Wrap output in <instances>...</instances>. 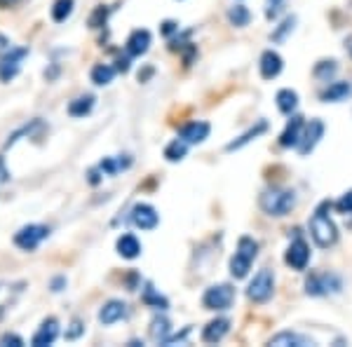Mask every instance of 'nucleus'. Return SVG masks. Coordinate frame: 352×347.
Listing matches in <instances>:
<instances>
[{"label": "nucleus", "mask_w": 352, "mask_h": 347, "mask_svg": "<svg viewBox=\"0 0 352 347\" xmlns=\"http://www.w3.org/2000/svg\"><path fill=\"white\" fill-rule=\"evenodd\" d=\"M329 209H331V204L322 202L310 219V235L317 247H322V249H329L338 242V227L333 223L331 216H329Z\"/></svg>", "instance_id": "f257e3e1"}, {"label": "nucleus", "mask_w": 352, "mask_h": 347, "mask_svg": "<svg viewBox=\"0 0 352 347\" xmlns=\"http://www.w3.org/2000/svg\"><path fill=\"white\" fill-rule=\"evenodd\" d=\"M258 204L268 216L280 219V216H287L296 207V192L289 190V188H270V190H265L263 195H261Z\"/></svg>", "instance_id": "f03ea898"}, {"label": "nucleus", "mask_w": 352, "mask_h": 347, "mask_svg": "<svg viewBox=\"0 0 352 347\" xmlns=\"http://www.w3.org/2000/svg\"><path fill=\"white\" fill-rule=\"evenodd\" d=\"M258 256V242L252 240V237H240L237 242V249L230 258V275L235 280H244L252 270V263Z\"/></svg>", "instance_id": "7ed1b4c3"}, {"label": "nucleus", "mask_w": 352, "mask_h": 347, "mask_svg": "<svg viewBox=\"0 0 352 347\" xmlns=\"http://www.w3.org/2000/svg\"><path fill=\"white\" fill-rule=\"evenodd\" d=\"M343 289V280L336 272L320 270V272H310L308 280H305V293L308 295H329V293H338Z\"/></svg>", "instance_id": "20e7f679"}, {"label": "nucleus", "mask_w": 352, "mask_h": 347, "mask_svg": "<svg viewBox=\"0 0 352 347\" xmlns=\"http://www.w3.org/2000/svg\"><path fill=\"white\" fill-rule=\"evenodd\" d=\"M272 291H275V275H272L268 267H263V270H258V275L249 282L247 295L254 303H268L272 298Z\"/></svg>", "instance_id": "39448f33"}, {"label": "nucleus", "mask_w": 352, "mask_h": 347, "mask_svg": "<svg viewBox=\"0 0 352 347\" xmlns=\"http://www.w3.org/2000/svg\"><path fill=\"white\" fill-rule=\"evenodd\" d=\"M232 300H235V289H232L230 284H214V287H209L202 295V305L214 312L228 310L232 305Z\"/></svg>", "instance_id": "423d86ee"}, {"label": "nucleus", "mask_w": 352, "mask_h": 347, "mask_svg": "<svg viewBox=\"0 0 352 347\" xmlns=\"http://www.w3.org/2000/svg\"><path fill=\"white\" fill-rule=\"evenodd\" d=\"M50 235V227L47 225H38V223H31V225H24L19 232L14 235V244L21 249V251H36L38 244L43 240H47Z\"/></svg>", "instance_id": "0eeeda50"}, {"label": "nucleus", "mask_w": 352, "mask_h": 347, "mask_svg": "<svg viewBox=\"0 0 352 347\" xmlns=\"http://www.w3.org/2000/svg\"><path fill=\"white\" fill-rule=\"evenodd\" d=\"M28 56V47H10L8 54L0 59V80L10 82L14 80V76L19 73L21 61Z\"/></svg>", "instance_id": "6e6552de"}, {"label": "nucleus", "mask_w": 352, "mask_h": 347, "mask_svg": "<svg viewBox=\"0 0 352 347\" xmlns=\"http://www.w3.org/2000/svg\"><path fill=\"white\" fill-rule=\"evenodd\" d=\"M285 263L292 267V270L303 272L305 267H308V263H310V247H308V242L300 240V237H296V240L289 244L287 256H285Z\"/></svg>", "instance_id": "1a4fd4ad"}, {"label": "nucleus", "mask_w": 352, "mask_h": 347, "mask_svg": "<svg viewBox=\"0 0 352 347\" xmlns=\"http://www.w3.org/2000/svg\"><path fill=\"white\" fill-rule=\"evenodd\" d=\"M324 136V122L322 120H310L303 127V134H300V141L296 146V150L300 155H310L315 150V146L320 144V139Z\"/></svg>", "instance_id": "9d476101"}, {"label": "nucleus", "mask_w": 352, "mask_h": 347, "mask_svg": "<svg viewBox=\"0 0 352 347\" xmlns=\"http://www.w3.org/2000/svg\"><path fill=\"white\" fill-rule=\"evenodd\" d=\"M132 223L139 227V230H155L157 223H160V216H157L155 209L151 207V204H136V207L132 209Z\"/></svg>", "instance_id": "9b49d317"}, {"label": "nucleus", "mask_w": 352, "mask_h": 347, "mask_svg": "<svg viewBox=\"0 0 352 347\" xmlns=\"http://www.w3.org/2000/svg\"><path fill=\"white\" fill-rule=\"evenodd\" d=\"M282 68H285V61H282V56L277 52L265 49V52L261 54L258 71H261V78H263V80H275V78L282 73Z\"/></svg>", "instance_id": "f8f14e48"}, {"label": "nucleus", "mask_w": 352, "mask_h": 347, "mask_svg": "<svg viewBox=\"0 0 352 347\" xmlns=\"http://www.w3.org/2000/svg\"><path fill=\"white\" fill-rule=\"evenodd\" d=\"M212 132V127H209V122L204 120H192L188 124H184V127L179 129V139H184L186 144H202L204 139L209 136Z\"/></svg>", "instance_id": "ddd939ff"}, {"label": "nucleus", "mask_w": 352, "mask_h": 347, "mask_svg": "<svg viewBox=\"0 0 352 347\" xmlns=\"http://www.w3.org/2000/svg\"><path fill=\"white\" fill-rule=\"evenodd\" d=\"M151 47V33L146 28H136V31L129 33L127 43H124V49H127L129 56H141L146 54Z\"/></svg>", "instance_id": "4468645a"}, {"label": "nucleus", "mask_w": 352, "mask_h": 347, "mask_svg": "<svg viewBox=\"0 0 352 347\" xmlns=\"http://www.w3.org/2000/svg\"><path fill=\"white\" fill-rule=\"evenodd\" d=\"M56 335H59V322L54 320V317H50V320H45L41 324V328L36 331V335L31 338V345L33 347H45V345H52L56 340Z\"/></svg>", "instance_id": "2eb2a0df"}, {"label": "nucleus", "mask_w": 352, "mask_h": 347, "mask_svg": "<svg viewBox=\"0 0 352 347\" xmlns=\"http://www.w3.org/2000/svg\"><path fill=\"white\" fill-rule=\"evenodd\" d=\"M303 127H305L303 117L292 115V120L287 122L285 132L280 134V146L282 148H296L298 141H300V134H303Z\"/></svg>", "instance_id": "dca6fc26"}, {"label": "nucleus", "mask_w": 352, "mask_h": 347, "mask_svg": "<svg viewBox=\"0 0 352 347\" xmlns=\"http://www.w3.org/2000/svg\"><path fill=\"white\" fill-rule=\"evenodd\" d=\"M228 331H230V320H226V317L212 320L202 331V343H221L228 335Z\"/></svg>", "instance_id": "f3484780"}, {"label": "nucleus", "mask_w": 352, "mask_h": 347, "mask_svg": "<svg viewBox=\"0 0 352 347\" xmlns=\"http://www.w3.org/2000/svg\"><path fill=\"white\" fill-rule=\"evenodd\" d=\"M124 317H127V305H124L122 300H109V303L99 310V322L104 324V326H111V324L120 322Z\"/></svg>", "instance_id": "a211bd4d"}, {"label": "nucleus", "mask_w": 352, "mask_h": 347, "mask_svg": "<svg viewBox=\"0 0 352 347\" xmlns=\"http://www.w3.org/2000/svg\"><path fill=\"white\" fill-rule=\"evenodd\" d=\"M263 132H268V122L265 120H258L256 124H254V127H249L247 132H244L242 136H237L235 141H230L228 146H226V150L228 153H232V150H240V148H244L247 144H252V141H256L261 134Z\"/></svg>", "instance_id": "6ab92c4d"}, {"label": "nucleus", "mask_w": 352, "mask_h": 347, "mask_svg": "<svg viewBox=\"0 0 352 347\" xmlns=\"http://www.w3.org/2000/svg\"><path fill=\"white\" fill-rule=\"evenodd\" d=\"M270 345H275V347H287V345L308 347V345H315V340L308 338V335H303V333H296V331H282V333L272 335Z\"/></svg>", "instance_id": "aec40b11"}, {"label": "nucleus", "mask_w": 352, "mask_h": 347, "mask_svg": "<svg viewBox=\"0 0 352 347\" xmlns=\"http://www.w3.org/2000/svg\"><path fill=\"white\" fill-rule=\"evenodd\" d=\"M320 96L324 104H338V101H345L352 96V85L350 82H331Z\"/></svg>", "instance_id": "412c9836"}, {"label": "nucleus", "mask_w": 352, "mask_h": 347, "mask_svg": "<svg viewBox=\"0 0 352 347\" xmlns=\"http://www.w3.org/2000/svg\"><path fill=\"white\" fill-rule=\"evenodd\" d=\"M116 249H118V254H120L122 258L132 260V258H136V256L141 254V242L136 240V235H132V232H124V235L118 237Z\"/></svg>", "instance_id": "4be33fe9"}, {"label": "nucleus", "mask_w": 352, "mask_h": 347, "mask_svg": "<svg viewBox=\"0 0 352 347\" xmlns=\"http://www.w3.org/2000/svg\"><path fill=\"white\" fill-rule=\"evenodd\" d=\"M277 101V108H280V113H285V115H294L298 108V94L294 92V89H280L275 96Z\"/></svg>", "instance_id": "5701e85b"}, {"label": "nucleus", "mask_w": 352, "mask_h": 347, "mask_svg": "<svg viewBox=\"0 0 352 347\" xmlns=\"http://www.w3.org/2000/svg\"><path fill=\"white\" fill-rule=\"evenodd\" d=\"M94 96L92 94H82V96H78V99H73L71 104H68V115L71 117H85V115H89L92 113V108H94Z\"/></svg>", "instance_id": "b1692460"}, {"label": "nucleus", "mask_w": 352, "mask_h": 347, "mask_svg": "<svg viewBox=\"0 0 352 347\" xmlns=\"http://www.w3.org/2000/svg\"><path fill=\"white\" fill-rule=\"evenodd\" d=\"M116 71H118V68H113L109 64H96L92 68V73H89V78H92L94 85L104 87V85H111L113 82V78H116Z\"/></svg>", "instance_id": "393cba45"}, {"label": "nucleus", "mask_w": 352, "mask_h": 347, "mask_svg": "<svg viewBox=\"0 0 352 347\" xmlns=\"http://www.w3.org/2000/svg\"><path fill=\"white\" fill-rule=\"evenodd\" d=\"M151 338L155 340V343H164V340L169 338V331H172V326H169V322L164 320V317H153V322H151Z\"/></svg>", "instance_id": "a878e982"}, {"label": "nucleus", "mask_w": 352, "mask_h": 347, "mask_svg": "<svg viewBox=\"0 0 352 347\" xmlns=\"http://www.w3.org/2000/svg\"><path fill=\"white\" fill-rule=\"evenodd\" d=\"M186 153H188V144H186L184 139H174L172 144L164 148V157H167V162H181L186 157Z\"/></svg>", "instance_id": "bb28decb"}, {"label": "nucleus", "mask_w": 352, "mask_h": 347, "mask_svg": "<svg viewBox=\"0 0 352 347\" xmlns=\"http://www.w3.org/2000/svg\"><path fill=\"white\" fill-rule=\"evenodd\" d=\"M73 5H76V0H54L52 19L56 21V24H64L68 16L73 14Z\"/></svg>", "instance_id": "cd10ccee"}, {"label": "nucleus", "mask_w": 352, "mask_h": 347, "mask_svg": "<svg viewBox=\"0 0 352 347\" xmlns=\"http://www.w3.org/2000/svg\"><path fill=\"white\" fill-rule=\"evenodd\" d=\"M228 21L235 28H244L249 21H252V12H249L244 5H235V8L228 10Z\"/></svg>", "instance_id": "c85d7f7f"}, {"label": "nucleus", "mask_w": 352, "mask_h": 347, "mask_svg": "<svg viewBox=\"0 0 352 347\" xmlns=\"http://www.w3.org/2000/svg\"><path fill=\"white\" fill-rule=\"evenodd\" d=\"M144 303L151 305V307H155V310H167V307H169L167 298L157 293L155 289L151 287V284H146V289H144Z\"/></svg>", "instance_id": "c756f323"}, {"label": "nucleus", "mask_w": 352, "mask_h": 347, "mask_svg": "<svg viewBox=\"0 0 352 347\" xmlns=\"http://www.w3.org/2000/svg\"><path fill=\"white\" fill-rule=\"evenodd\" d=\"M312 73H315L317 80L329 82V80H331V78L338 73V64H336L333 59H331V61H320V64L315 66V71H312Z\"/></svg>", "instance_id": "7c9ffc66"}, {"label": "nucleus", "mask_w": 352, "mask_h": 347, "mask_svg": "<svg viewBox=\"0 0 352 347\" xmlns=\"http://www.w3.org/2000/svg\"><path fill=\"white\" fill-rule=\"evenodd\" d=\"M294 26H296V16L292 14V16H287V19L270 33V41L272 43H285V38L294 31Z\"/></svg>", "instance_id": "2f4dec72"}, {"label": "nucleus", "mask_w": 352, "mask_h": 347, "mask_svg": "<svg viewBox=\"0 0 352 347\" xmlns=\"http://www.w3.org/2000/svg\"><path fill=\"white\" fill-rule=\"evenodd\" d=\"M41 127H43V122H41V120H33L31 124H26V127H21V129H19V132H16V134H12V136H10V139H8V144H5V148L14 146L16 141H19V136H24V134H28V136H31L33 132H36V129H41Z\"/></svg>", "instance_id": "473e14b6"}, {"label": "nucleus", "mask_w": 352, "mask_h": 347, "mask_svg": "<svg viewBox=\"0 0 352 347\" xmlns=\"http://www.w3.org/2000/svg\"><path fill=\"white\" fill-rule=\"evenodd\" d=\"M109 12H111L109 8H104V5H99V8H96L94 12H92V16H89V26H92V28L104 26V24H106V19H109Z\"/></svg>", "instance_id": "72a5a7b5"}, {"label": "nucleus", "mask_w": 352, "mask_h": 347, "mask_svg": "<svg viewBox=\"0 0 352 347\" xmlns=\"http://www.w3.org/2000/svg\"><path fill=\"white\" fill-rule=\"evenodd\" d=\"M99 169L104 174H109V176H116L118 172H120V162L113 160V157H104V160H101V164H99Z\"/></svg>", "instance_id": "f704fd0d"}, {"label": "nucleus", "mask_w": 352, "mask_h": 347, "mask_svg": "<svg viewBox=\"0 0 352 347\" xmlns=\"http://www.w3.org/2000/svg\"><path fill=\"white\" fill-rule=\"evenodd\" d=\"M82 333H85V324L80 320H73L71 322V328L66 331V340H78Z\"/></svg>", "instance_id": "c9c22d12"}, {"label": "nucleus", "mask_w": 352, "mask_h": 347, "mask_svg": "<svg viewBox=\"0 0 352 347\" xmlns=\"http://www.w3.org/2000/svg\"><path fill=\"white\" fill-rule=\"evenodd\" d=\"M336 209H338L340 214H352V190H348V192H345V195L336 202Z\"/></svg>", "instance_id": "e433bc0d"}, {"label": "nucleus", "mask_w": 352, "mask_h": 347, "mask_svg": "<svg viewBox=\"0 0 352 347\" xmlns=\"http://www.w3.org/2000/svg\"><path fill=\"white\" fill-rule=\"evenodd\" d=\"M0 345H3V347H8V345H12V347H21V345H24V340H21L16 333H10V331H8V333L0 335Z\"/></svg>", "instance_id": "4c0bfd02"}, {"label": "nucleus", "mask_w": 352, "mask_h": 347, "mask_svg": "<svg viewBox=\"0 0 352 347\" xmlns=\"http://www.w3.org/2000/svg\"><path fill=\"white\" fill-rule=\"evenodd\" d=\"M179 31V26H176V21H164L162 24V33L164 36H172V33Z\"/></svg>", "instance_id": "58836bf2"}, {"label": "nucleus", "mask_w": 352, "mask_h": 347, "mask_svg": "<svg viewBox=\"0 0 352 347\" xmlns=\"http://www.w3.org/2000/svg\"><path fill=\"white\" fill-rule=\"evenodd\" d=\"M64 287H66V277H56V280H52V291L54 293L64 291Z\"/></svg>", "instance_id": "ea45409f"}, {"label": "nucleus", "mask_w": 352, "mask_h": 347, "mask_svg": "<svg viewBox=\"0 0 352 347\" xmlns=\"http://www.w3.org/2000/svg\"><path fill=\"white\" fill-rule=\"evenodd\" d=\"M8 49H10V41L3 36V33H0V59H3V56L8 54Z\"/></svg>", "instance_id": "a19ab883"}, {"label": "nucleus", "mask_w": 352, "mask_h": 347, "mask_svg": "<svg viewBox=\"0 0 352 347\" xmlns=\"http://www.w3.org/2000/svg\"><path fill=\"white\" fill-rule=\"evenodd\" d=\"M118 71H120V73L129 71V56H124V59H118Z\"/></svg>", "instance_id": "79ce46f5"}, {"label": "nucleus", "mask_w": 352, "mask_h": 347, "mask_svg": "<svg viewBox=\"0 0 352 347\" xmlns=\"http://www.w3.org/2000/svg\"><path fill=\"white\" fill-rule=\"evenodd\" d=\"M99 181H101V179H99V174H96L94 169H92V172H89V183L96 186V183H99Z\"/></svg>", "instance_id": "37998d69"}, {"label": "nucleus", "mask_w": 352, "mask_h": 347, "mask_svg": "<svg viewBox=\"0 0 352 347\" xmlns=\"http://www.w3.org/2000/svg\"><path fill=\"white\" fill-rule=\"evenodd\" d=\"M345 47H348V49H350V54H352V36L348 38V41H345Z\"/></svg>", "instance_id": "c03bdc74"}, {"label": "nucleus", "mask_w": 352, "mask_h": 347, "mask_svg": "<svg viewBox=\"0 0 352 347\" xmlns=\"http://www.w3.org/2000/svg\"><path fill=\"white\" fill-rule=\"evenodd\" d=\"M12 3H16V0H0V5H12Z\"/></svg>", "instance_id": "a18cd8bd"}, {"label": "nucleus", "mask_w": 352, "mask_h": 347, "mask_svg": "<svg viewBox=\"0 0 352 347\" xmlns=\"http://www.w3.org/2000/svg\"><path fill=\"white\" fill-rule=\"evenodd\" d=\"M270 5H282V0H268Z\"/></svg>", "instance_id": "49530a36"}]
</instances>
